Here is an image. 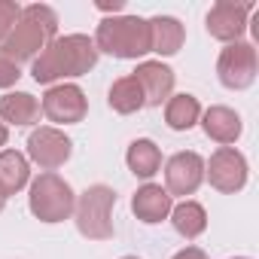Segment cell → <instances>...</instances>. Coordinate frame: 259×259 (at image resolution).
<instances>
[{"mask_svg": "<svg viewBox=\"0 0 259 259\" xmlns=\"http://www.w3.org/2000/svg\"><path fill=\"white\" fill-rule=\"evenodd\" d=\"M98 64V49L95 40L85 34H64L55 37L31 67V76L43 85H52L55 79H70V76H85Z\"/></svg>", "mask_w": 259, "mask_h": 259, "instance_id": "1", "label": "cell"}, {"mask_svg": "<svg viewBox=\"0 0 259 259\" xmlns=\"http://www.w3.org/2000/svg\"><path fill=\"white\" fill-rule=\"evenodd\" d=\"M58 37V16L46 4H31L22 7V16L10 37L0 43V55H7L10 61H34L52 40Z\"/></svg>", "mask_w": 259, "mask_h": 259, "instance_id": "2", "label": "cell"}, {"mask_svg": "<svg viewBox=\"0 0 259 259\" xmlns=\"http://www.w3.org/2000/svg\"><path fill=\"white\" fill-rule=\"evenodd\" d=\"M95 49L98 55L107 52L113 58H141L150 52V25L138 16H113L104 19L95 31Z\"/></svg>", "mask_w": 259, "mask_h": 259, "instance_id": "3", "label": "cell"}, {"mask_svg": "<svg viewBox=\"0 0 259 259\" xmlns=\"http://www.w3.org/2000/svg\"><path fill=\"white\" fill-rule=\"evenodd\" d=\"M113 204H116V192L104 183L89 186L76 204H73V220L82 238L89 241H110L113 238Z\"/></svg>", "mask_w": 259, "mask_h": 259, "instance_id": "4", "label": "cell"}, {"mask_svg": "<svg viewBox=\"0 0 259 259\" xmlns=\"http://www.w3.org/2000/svg\"><path fill=\"white\" fill-rule=\"evenodd\" d=\"M76 195L70 189L67 180H61L58 174L46 171L31 183V195H28V207L40 223H64L73 213Z\"/></svg>", "mask_w": 259, "mask_h": 259, "instance_id": "5", "label": "cell"}, {"mask_svg": "<svg viewBox=\"0 0 259 259\" xmlns=\"http://www.w3.org/2000/svg\"><path fill=\"white\" fill-rule=\"evenodd\" d=\"M256 70H259V58H256V49L244 40L238 43H229L220 58H217V76L226 89L232 92H241V89H250L253 79H256Z\"/></svg>", "mask_w": 259, "mask_h": 259, "instance_id": "6", "label": "cell"}, {"mask_svg": "<svg viewBox=\"0 0 259 259\" xmlns=\"http://www.w3.org/2000/svg\"><path fill=\"white\" fill-rule=\"evenodd\" d=\"M43 116L49 122H58V125H76L85 119L89 113V101H85V92L73 82H61V85H49L46 95H43V104H40Z\"/></svg>", "mask_w": 259, "mask_h": 259, "instance_id": "7", "label": "cell"}, {"mask_svg": "<svg viewBox=\"0 0 259 259\" xmlns=\"http://www.w3.org/2000/svg\"><path fill=\"white\" fill-rule=\"evenodd\" d=\"M70 153H73V141H70L64 132L52 128V125L34 128L31 138H28V159H31L34 165H40L43 171L61 168V165L70 159Z\"/></svg>", "mask_w": 259, "mask_h": 259, "instance_id": "8", "label": "cell"}, {"mask_svg": "<svg viewBox=\"0 0 259 259\" xmlns=\"http://www.w3.org/2000/svg\"><path fill=\"white\" fill-rule=\"evenodd\" d=\"M204 177L217 192H241L247 186V159L235 147H220L210 156V162H204Z\"/></svg>", "mask_w": 259, "mask_h": 259, "instance_id": "9", "label": "cell"}, {"mask_svg": "<svg viewBox=\"0 0 259 259\" xmlns=\"http://www.w3.org/2000/svg\"><path fill=\"white\" fill-rule=\"evenodd\" d=\"M204 180V159L198 153H177L165 165V189L168 195H195Z\"/></svg>", "mask_w": 259, "mask_h": 259, "instance_id": "10", "label": "cell"}, {"mask_svg": "<svg viewBox=\"0 0 259 259\" xmlns=\"http://www.w3.org/2000/svg\"><path fill=\"white\" fill-rule=\"evenodd\" d=\"M247 13H250V4L220 0L207 13V34L223 43H238L247 31Z\"/></svg>", "mask_w": 259, "mask_h": 259, "instance_id": "11", "label": "cell"}, {"mask_svg": "<svg viewBox=\"0 0 259 259\" xmlns=\"http://www.w3.org/2000/svg\"><path fill=\"white\" fill-rule=\"evenodd\" d=\"M132 76L138 79L147 107H162L174 92V70L162 61H141Z\"/></svg>", "mask_w": 259, "mask_h": 259, "instance_id": "12", "label": "cell"}, {"mask_svg": "<svg viewBox=\"0 0 259 259\" xmlns=\"http://www.w3.org/2000/svg\"><path fill=\"white\" fill-rule=\"evenodd\" d=\"M171 207H174V198L168 195V189H162V186H156V183L141 186V189L135 192V198H132L135 217H138L141 223H147V226H156V223L168 220V217H171Z\"/></svg>", "mask_w": 259, "mask_h": 259, "instance_id": "13", "label": "cell"}, {"mask_svg": "<svg viewBox=\"0 0 259 259\" xmlns=\"http://www.w3.org/2000/svg\"><path fill=\"white\" fill-rule=\"evenodd\" d=\"M201 128H204V135L223 147L235 144L244 132V125H241V116L229 107H207L204 116H201Z\"/></svg>", "mask_w": 259, "mask_h": 259, "instance_id": "14", "label": "cell"}, {"mask_svg": "<svg viewBox=\"0 0 259 259\" xmlns=\"http://www.w3.org/2000/svg\"><path fill=\"white\" fill-rule=\"evenodd\" d=\"M147 25H150V52H159L168 58V55H177L183 49L186 31L174 16H156Z\"/></svg>", "mask_w": 259, "mask_h": 259, "instance_id": "15", "label": "cell"}, {"mask_svg": "<svg viewBox=\"0 0 259 259\" xmlns=\"http://www.w3.org/2000/svg\"><path fill=\"white\" fill-rule=\"evenodd\" d=\"M125 162H128V171H132L135 177L150 180V177H156L159 168H162V150H159L150 138H138V141H132V147H128Z\"/></svg>", "mask_w": 259, "mask_h": 259, "instance_id": "16", "label": "cell"}, {"mask_svg": "<svg viewBox=\"0 0 259 259\" xmlns=\"http://www.w3.org/2000/svg\"><path fill=\"white\" fill-rule=\"evenodd\" d=\"M0 119L10 122V125H16V128L34 125L40 119V104L28 92H10V95L0 98Z\"/></svg>", "mask_w": 259, "mask_h": 259, "instance_id": "17", "label": "cell"}, {"mask_svg": "<svg viewBox=\"0 0 259 259\" xmlns=\"http://www.w3.org/2000/svg\"><path fill=\"white\" fill-rule=\"evenodd\" d=\"M28 180H31L28 159L16 150H0V189L7 192V198L22 192L28 186Z\"/></svg>", "mask_w": 259, "mask_h": 259, "instance_id": "18", "label": "cell"}, {"mask_svg": "<svg viewBox=\"0 0 259 259\" xmlns=\"http://www.w3.org/2000/svg\"><path fill=\"white\" fill-rule=\"evenodd\" d=\"M198 119H201V104L195 95L183 92V95H171L165 101V122L174 132H189Z\"/></svg>", "mask_w": 259, "mask_h": 259, "instance_id": "19", "label": "cell"}, {"mask_svg": "<svg viewBox=\"0 0 259 259\" xmlns=\"http://www.w3.org/2000/svg\"><path fill=\"white\" fill-rule=\"evenodd\" d=\"M171 223H174L177 235H183L186 241H192V238H198L207 229V213H204V207L198 201L183 198L177 207H171Z\"/></svg>", "mask_w": 259, "mask_h": 259, "instance_id": "20", "label": "cell"}, {"mask_svg": "<svg viewBox=\"0 0 259 259\" xmlns=\"http://www.w3.org/2000/svg\"><path fill=\"white\" fill-rule=\"evenodd\" d=\"M107 101H110V107H113L116 113H122V116L138 113V110L147 107V104H144V92H141V85H138L135 76H122V79H116V82L110 85Z\"/></svg>", "mask_w": 259, "mask_h": 259, "instance_id": "21", "label": "cell"}, {"mask_svg": "<svg viewBox=\"0 0 259 259\" xmlns=\"http://www.w3.org/2000/svg\"><path fill=\"white\" fill-rule=\"evenodd\" d=\"M19 16H22V7L16 4V0H0V43L10 37V31L16 28Z\"/></svg>", "mask_w": 259, "mask_h": 259, "instance_id": "22", "label": "cell"}, {"mask_svg": "<svg viewBox=\"0 0 259 259\" xmlns=\"http://www.w3.org/2000/svg\"><path fill=\"white\" fill-rule=\"evenodd\" d=\"M19 76H22L19 64H16V61H10L7 55H0V89L16 85V82H19Z\"/></svg>", "mask_w": 259, "mask_h": 259, "instance_id": "23", "label": "cell"}, {"mask_svg": "<svg viewBox=\"0 0 259 259\" xmlns=\"http://www.w3.org/2000/svg\"><path fill=\"white\" fill-rule=\"evenodd\" d=\"M171 259H207V253L204 250H198V247H183L180 253H174Z\"/></svg>", "mask_w": 259, "mask_h": 259, "instance_id": "24", "label": "cell"}, {"mask_svg": "<svg viewBox=\"0 0 259 259\" xmlns=\"http://www.w3.org/2000/svg\"><path fill=\"white\" fill-rule=\"evenodd\" d=\"M101 13H119L122 10V0H113V4H98Z\"/></svg>", "mask_w": 259, "mask_h": 259, "instance_id": "25", "label": "cell"}, {"mask_svg": "<svg viewBox=\"0 0 259 259\" xmlns=\"http://www.w3.org/2000/svg\"><path fill=\"white\" fill-rule=\"evenodd\" d=\"M7 141H10V128L0 122V147H7Z\"/></svg>", "mask_w": 259, "mask_h": 259, "instance_id": "26", "label": "cell"}, {"mask_svg": "<svg viewBox=\"0 0 259 259\" xmlns=\"http://www.w3.org/2000/svg\"><path fill=\"white\" fill-rule=\"evenodd\" d=\"M4 204H7V192L0 189V210H4Z\"/></svg>", "mask_w": 259, "mask_h": 259, "instance_id": "27", "label": "cell"}, {"mask_svg": "<svg viewBox=\"0 0 259 259\" xmlns=\"http://www.w3.org/2000/svg\"><path fill=\"white\" fill-rule=\"evenodd\" d=\"M122 259H138V256H122Z\"/></svg>", "mask_w": 259, "mask_h": 259, "instance_id": "28", "label": "cell"}, {"mask_svg": "<svg viewBox=\"0 0 259 259\" xmlns=\"http://www.w3.org/2000/svg\"><path fill=\"white\" fill-rule=\"evenodd\" d=\"M235 259H250V256H235Z\"/></svg>", "mask_w": 259, "mask_h": 259, "instance_id": "29", "label": "cell"}]
</instances>
